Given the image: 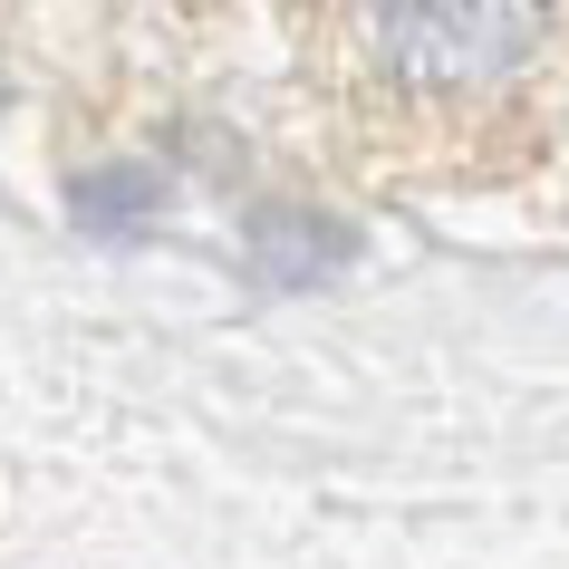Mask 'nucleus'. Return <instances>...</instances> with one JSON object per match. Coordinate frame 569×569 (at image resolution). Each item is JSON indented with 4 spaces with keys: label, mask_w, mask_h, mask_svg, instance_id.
Wrapping results in <instances>:
<instances>
[{
    "label": "nucleus",
    "mask_w": 569,
    "mask_h": 569,
    "mask_svg": "<svg viewBox=\"0 0 569 569\" xmlns=\"http://www.w3.org/2000/svg\"><path fill=\"white\" fill-rule=\"evenodd\" d=\"M367 30L387 49L396 78L416 88H482V78H511L540 39L531 0H416V10H367Z\"/></svg>",
    "instance_id": "obj_1"
},
{
    "label": "nucleus",
    "mask_w": 569,
    "mask_h": 569,
    "mask_svg": "<svg viewBox=\"0 0 569 569\" xmlns=\"http://www.w3.org/2000/svg\"><path fill=\"white\" fill-rule=\"evenodd\" d=\"M241 241H251V270H261L270 290H319V280H338L348 251H358V232H348L338 212H319V203H261L241 222Z\"/></svg>",
    "instance_id": "obj_2"
},
{
    "label": "nucleus",
    "mask_w": 569,
    "mask_h": 569,
    "mask_svg": "<svg viewBox=\"0 0 569 569\" xmlns=\"http://www.w3.org/2000/svg\"><path fill=\"white\" fill-rule=\"evenodd\" d=\"M68 203H78V232H146L154 203H164V174L154 164H117V174H88Z\"/></svg>",
    "instance_id": "obj_3"
}]
</instances>
